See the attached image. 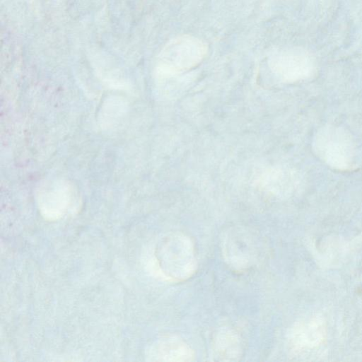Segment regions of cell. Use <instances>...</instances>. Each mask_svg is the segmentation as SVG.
Instances as JSON below:
<instances>
[{
    "label": "cell",
    "mask_w": 362,
    "mask_h": 362,
    "mask_svg": "<svg viewBox=\"0 0 362 362\" xmlns=\"http://www.w3.org/2000/svg\"><path fill=\"white\" fill-rule=\"evenodd\" d=\"M150 271L168 282H182L195 273V248L189 236L180 232L165 234L157 240L148 260Z\"/></svg>",
    "instance_id": "obj_1"
},
{
    "label": "cell",
    "mask_w": 362,
    "mask_h": 362,
    "mask_svg": "<svg viewBox=\"0 0 362 362\" xmlns=\"http://www.w3.org/2000/svg\"><path fill=\"white\" fill-rule=\"evenodd\" d=\"M206 42L191 35H181L170 40L158 53L154 74L162 81L187 71L199 65L206 57Z\"/></svg>",
    "instance_id": "obj_2"
},
{
    "label": "cell",
    "mask_w": 362,
    "mask_h": 362,
    "mask_svg": "<svg viewBox=\"0 0 362 362\" xmlns=\"http://www.w3.org/2000/svg\"><path fill=\"white\" fill-rule=\"evenodd\" d=\"M312 146L315 156L333 170L344 172L357 168L356 141L342 127L327 124L320 127L314 134Z\"/></svg>",
    "instance_id": "obj_3"
},
{
    "label": "cell",
    "mask_w": 362,
    "mask_h": 362,
    "mask_svg": "<svg viewBox=\"0 0 362 362\" xmlns=\"http://www.w3.org/2000/svg\"><path fill=\"white\" fill-rule=\"evenodd\" d=\"M269 67L280 81L295 83L307 79L316 71V62L312 54L298 47L286 48L273 53Z\"/></svg>",
    "instance_id": "obj_4"
},
{
    "label": "cell",
    "mask_w": 362,
    "mask_h": 362,
    "mask_svg": "<svg viewBox=\"0 0 362 362\" xmlns=\"http://www.w3.org/2000/svg\"><path fill=\"white\" fill-rule=\"evenodd\" d=\"M74 191L70 184L56 180L43 185L38 190L37 203L41 215L47 220H57L71 209Z\"/></svg>",
    "instance_id": "obj_5"
},
{
    "label": "cell",
    "mask_w": 362,
    "mask_h": 362,
    "mask_svg": "<svg viewBox=\"0 0 362 362\" xmlns=\"http://www.w3.org/2000/svg\"><path fill=\"white\" fill-rule=\"evenodd\" d=\"M257 188L277 197H288L298 189L301 178L295 170L285 167H269L257 174Z\"/></svg>",
    "instance_id": "obj_6"
},
{
    "label": "cell",
    "mask_w": 362,
    "mask_h": 362,
    "mask_svg": "<svg viewBox=\"0 0 362 362\" xmlns=\"http://www.w3.org/2000/svg\"><path fill=\"white\" fill-rule=\"evenodd\" d=\"M249 233L242 230H231L223 241V254L233 268L242 270L250 267L255 261V244Z\"/></svg>",
    "instance_id": "obj_7"
},
{
    "label": "cell",
    "mask_w": 362,
    "mask_h": 362,
    "mask_svg": "<svg viewBox=\"0 0 362 362\" xmlns=\"http://www.w3.org/2000/svg\"><path fill=\"white\" fill-rule=\"evenodd\" d=\"M325 335L324 319L315 315L296 322L288 334V341L296 350L311 349L322 343Z\"/></svg>",
    "instance_id": "obj_8"
},
{
    "label": "cell",
    "mask_w": 362,
    "mask_h": 362,
    "mask_svg": "<svg viewBox=\"0 0 362 362\" xmlns=\"http://www.w3.org/2000/svg\"><path fill=\"white\" fill-rule=\"evenodd\" d=\"M151 361H191L194 360L193 349L177 336H165L154 341L146 353Z\"/></svg>",
    "instance_id": "obj_9"
},
{
    "label": "cell",
    "mask_w": 362,
    "mask_h": 362,
    "mask_svg": "<svg viewBox=\"0 0 362 362\" xmlns=\"http://www.w3.org/2000/svg\"><path fill=\"white\" fill-rule=\"evenodd\" d=\"M242 352L240 339L233 330L223 328L214 336L211 349L213 361H238Z\"/></svg>",
    "instance_id": "obj_10"
}]
</instances>
